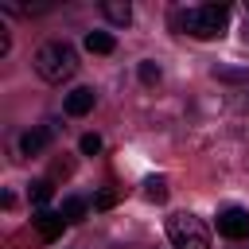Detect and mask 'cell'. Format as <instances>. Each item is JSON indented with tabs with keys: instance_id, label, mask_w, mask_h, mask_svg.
Here are the masks:
<instances>
[{
	"instance_id": "5b68a950",
	"label": "cell",
	"mask_w": 249,
	"mask_h": 249,
	"mask_svg": "<svg viewBox=\"0 0 249 249\" xmlns=\"http://www.w3.org/2000/svg\"><path fill=\"white\" fill-rule=\"evenodd\" d=\"M62 226H66L62 210H39V214H35V230H39L43 241H54V237L62 233Z\"/></svg>"
},
{
	"instance_id": "3957f363",
	"label": "cell",
	"mask_w": 249,
	"mask_h": 249,
	"mask_svg": "<svg viewBox=\"0 0 249 249\" xmlns=\"http://www.w3.org/2000/svg\"><path fill=\"white\" fill-rule=\"evenodd\" d=\"M167 241L175 249H210V233L195 214H171L167 218Z\"/></svg>"
},
{
	"instance_id": "6da1fadb",
	"label": "cell",
	"mask_w": 249,
	"mask_h": 249,
	"mask_svg": "<svg viewBox=\"0 0 249 249\" xmlns=\"http://www.w3.org/2000/svg\"><path fill=\"white\" fill-rule=\"evenodd\" d=\"M175 23L195 39H218V35H226L230 8L226 4H195V8L175 12Z\"/></svg>"
},
{
	"instance_id": "7a4b0ae2",
	"label": "cell",
	"mask_w": 249,
	"mask_h": 249,
	"mask_svg": "<svg viewBox=\"0 0 249 249\" xmlns=\"http://www.w3.org/2000/svg\"><path fill=\"white\" fill-rule=\"evenodd\" d=\"M74 70H78V54H74L70 43L54 39V43H43L35 51V74L43 82H66Z\"/></svg>"
},
{
	"instance_id": "277c9868",
	"label": "cell",
	"mask_w": 249,
	"mask_h": 249,
	"mask_svg": "<svg viewBox=\"0 0 249 249\" xmlns=\"http://www.w3.org/2000/svg\"><path fill=\"white\" fill-rule=\"evenodd\" d=\"M218 233H222V237H230V241L249 237V214H245L241 206H226V210L218 214Z\"/></svg>"
},
{
	"instance_id": "7c38bea8",
	"label": "cell",
	"mask_w": 249,
	"mask_h": 249,
	"mask_svg": "<svg viewBox=\"0 0 249 249\" xmlns=\"http://www.w3.org/2000/svg\"><path fill=\"white\" fill-rule=\"evenodd\" d=\"M144 198H148V202H163V198H167V183H163L160 175L148 179V183H144Z\"/></svg>"
},
{
	"instance_id": "8fae6325",
	"label": "cell",
	"mask_w": 249,
	"mask_h": 249,
	"mask_svg": "<svg viewBox=\"0 0 249 249\" xmlns=\"http://www.w3.org/2000/svg\"><path fill=\"white\" fill-rule=\"evenodd\" d=\"M214 78L218 82H249V66H218Z\"/></svg>"
},
{
	"instance_id": "9a60e30c",
	"label": "cell",
	"mask_w": 249,
	"mask_h": 249,
	"mask_svg": "<svg viewBox=\"0 0 249 249\" xmlns=\"http://www.w3.org/2000/svg\"><path fill=\"white\" fill-rule=\"evenodd\" d=\"M82 152H86V156L101 152V136H97V132H86V136H82Z\"/></svg>"
},
{
	"instance_id": "2e32d148",
	"label": "cell",
	"mask_w": 249,
	"mask_h": 249,
	"mask_svg": "<svg viewBox=\"0 0 249 249\" xmlns=\"http://www.w3.org/2000/svg\"><path fill=\"white\" fill-rule=\"evenodd\" d=\"M113 202H117V195H113V191H101V195L93 198V206H97V210H109Z\"/></svg>"
},
{
	"instance_id": "8992f818",
	"label": "cell",
	"mask_w": 249,
	"mask_h": 249,
	"mask_svg": "<svg viewBox=\"0 0 249 249\" xmlns=\"http://www.w3.org/2000/svg\"><path fill=\"white\" fill-rule=\"evenodd\" d=\"M93 101H97V93L86 89V86H78V89L66 93V113H70V117H86V113L93 109Z\"/></svg>"
},
{
	"instance_id": "52a82bcc",
	"label": "cell",
	"mask_w": 249,
	"mask_h": 249,
	"mask_svg": "<svg viewBox=\"0 0 249 249\" xmlns=\"http://www.w3.org/2000/svg\"><path fill=\"white\" fill-rule=\"evenodd\" d=\"M51 136H54V128H51V124H47V128H27V132L19 136V152H23V156H39V152L47 148V140H51Z\"/></svg>"
},
{
	"instance_id": "30bf717a",
	"label": "cell",
	"mask_w": 249,
	"mask_h": 249,
	"mask_svg": "<svg viewBox=\"0 0 249 249\" xmlns=\"http://www.w3.org/2000/svg\"><path fill=\"white\" fill-rule=\"evenodd\" d=\"M62 218L66 222H82L86 218V198H62Z\"/></svg>"
},
{
	"instance_id": "ba28073f",
	"label": "cell",
	"mask_w": 249,
	"mask_h": 249,
	"mask_svg": "<svg viewBox=\"0 0 249 249\" xmlns=\"http://www.w3.org/2000/svg\"><path fill=\"white\" fill-rule=\"evenodd\" d=\"M113 47H117V43H113L109 31H89V35H86V51H89V54H113Z\"/></svg>"
},
{
	"instance_id": "9c48e42d",
	"label": "cell",
	"mask_w": 249,
	"mask_h": 249,
	"mask_svg": "<svg viewBox=\"0 0 249 249\" xmlns=\"http://www.w3.org/2000/svg\"><path fill=\"white\" fill-rule=\"evenodd\" d=\"M101 12H105V19H113V23H128V19H132L128 0H105V4H101Z\"/></svg>"
},
{
	"instance_id": "4fadbf2b",
	"label": "cell",
	"mask_w": 249,
	"mask_h": 249,
	"mask_svg": "<svg viewBox=\"0 0 249 249\" xmlns=\"http://www.w3.org/2000/svg\"><path fill=\"white\" fill-rule=\"evenodd\" d=\"M140 82H144V86H156V82H160V66H156L152 58L140 62Z\"/></svg>"
},
{
	"instance_id": "5bb4252c",
	"label": "cell",
	"mask_w": 249,
	"mask_h": 249,
	"mask_svg": "<svg viewBox=\"0 0 249 249\" xmlns=\"http://www.w3.org/2000/svg\"><path fill=\"white\" fill-rule=\"evenodd\" d=\"M47 198H51V183H47V179H39V183H31V202H35V206H43Z\"/></svg>"
}]
</instances>
